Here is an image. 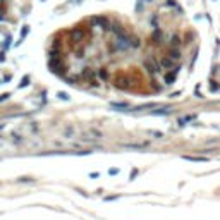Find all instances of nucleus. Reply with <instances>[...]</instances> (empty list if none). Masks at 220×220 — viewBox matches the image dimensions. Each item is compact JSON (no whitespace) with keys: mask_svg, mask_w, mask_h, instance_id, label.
I'll use <instances>...</instances> for the list:
<instances>
[{"mask_svg":"<svg viewBox=\"0 0 220 220\" xmlns=\"http://www.w3.org/2000/svg\"><path fill=\"white\" fill-rule=\"evenodd\" d=\"M139 47V40L129 36L127 33L122 36H117V40L114 41V50H119V52H124V50H129V48H138Z\"/></svg>","mask_w":220,"mask_h":220,"instance_id":"1","label":"nucleus"},{"mask_svg":"<svg viewBox=\"0 0 220 220\" xmlns=\"http://www.w3.org/2000/svg\"><path fill=\"white\" fill-rule=\"evenodd\" d=\"M145 67H146V71L151 74V76L158 74L160 69H162V65H160L158 62H155L153 59H146V60H145Z\"/></svg>","mask_w":220,"mask_h":220,"instance_id":"2","label":"nucleus"},{"mask_svg":"<svg viewBox=\"0 0 220 220\" xmlns=\"http://www.w3.org/2000/svg\"><path fill=\"white\" fill-rule=\"evenodd\" d=\"M108 31H112L115 36H122V35H125V29H124V26H122L121 22H117V21H112L110 24H108Z\"/></svg>","mask_w":220,"mask_h":220,"instance_id":"3","label":"nucleus"},{"mask_svg":"<svg viewBox=\"0 0 220 220\" xmlns=\"http://www.w3.org/2000/svg\"><path fill=\"white\" fill-rule=\"evenodd\" d=\"M71 40H72V43H81L83 40H84V31L81 28H76V29L71 31Z\"/></svg>","mask_w":220,"mask_h":220,"instance_id":"4","label":"nucleus"},{"mask_svg":"<svg viewBox=\"0 0 220 220\" xmlns=\"http://www.w3.org/2000/svg\"><path fill=\"white\" fill-rule=\"evenodd\" d=\"M90 22L93 26H100V28H103V29H108V24H110V21L107 17H91Z\"/></svg>","mask_w":220,"mask_h":220,"instance_id":"5","label":"nucleus"},{"mask_svg":"<svg viewBox=\"0 0 220 220\" xmlns=\"http://www.w3.org/2000/svg\"><path fill=\"white\" fill-rule=\"evenodd\" d=\"M115 86L117 88H129V78L127 76H122V74H119L115 78Z\"/></svg>","mask_w":220,"mask_h":220,"instance_id":"6","label":"nucleus"},{"mask_svg":"<svg viewBox=\"0 0 220 220\" xmlns=\"http://www.w3.org/2000/svg\"><path fill=\"white\" fill-rule=\"evenodd\" d=\"M174 59L172 57H164V59H162V60H160V65H162V67H164V69H168V71H172V69H176V67H174Z\"/></svg>","mask_w":220,"mask_h":220,"instance_id":"7","label":"nucleus"},{"mask_svg":"<svg viewBox=\"0 0 220 220\" xmlns=\"http://www.w3.org/2000/svg\"><path fill=\"white\" fill-rule=\"evenodd\" d=\"M168 57H172L174 60H181V50L177 47H172L168 50Z\"/></svg>","mask_w":220,"mask_h":220,"instance_id":"8","label":"nucleus"},{"mask_svg":"<svg viewBox=\"0 0 220 220\" xmlns=\"http://www.w3.org/2000/svg\"><path fill=\"white\" fill-rule=\"evenodd\" d=\"M153 40H155L156 45H160L162 40H164V35H162V31H160L158 28H155V31H153Z\"/></svg>","mask_w":220,"mask_h":220,"instance_id":"9","label":"nucleus"},{"mask_svg":"<svg viewBox=\"0 0 220 220\" xmlns=\"http://www.w3.org/2000/svg\"><path fill=\"white\" fill-rule=\"evenodd\" d=\"M96 76V72L93 69H90V67H88V69H84V72H83V78H86L88 81H93V78H95Z\"/></svg>","mask_w":220,"mask_h":220,"instance_id":"10","label":"nucleus"},{"mask_svg":"<svg viewBox=\"0 0 220 220\" xmlns=\"http://www.w3.org/2000/svg\"><path fill=\"white\" fill-rule=\"evenodd\" d=\"M170 47H181V36H177V35H174L172 38H170Z\"/></svg>","mask_w":220,"mask_h":220,"instance_id":"11","label":"nucleus"},{"mask_svg":"<svg viewBox=\"0 0 220 220\" xmlns=\"http://www.w3.org/2000/svg\"><path fill=\"white\" fill-rule=\"evenodd\" d=\"M174 79H176V71H174V72H168L167 76H165V83H167V84H170Z\"/></svg>","mask_w":220,"mask_h":220,"instance_id":"12","label":"nucleus"},{"mask_svg":"<svg viewBox=\"0 0 220 220\" xmlns=\"http://www.w3.org/2000/svg\"><path fill=\"white\" fill-rule=\"evenodd\" d=\"M98 76H100L102 79H107V78H108V72H107V69H105V67H103V69H100V71H98Z\"/></svg>","mask_w":220,"mask_h":220,"instance_id":"13","label":"nucleus"},{"mask_svg":"<svg viewBox=\"0 0 220 220\" xmlns=\"http://www.w3.org/2000/svg\"><path fill=\"white\" fill-rule=\"evenodd\" d=\"M60 45H62L60 38H55V40H53V43H52V47H53V48H57V50H60Z\"/></svg>","mask_w":220,"mask_h":220,"instance_id":"14","label":"nucleus"},{"mask_svg":"<svg viewBox=\"0 0 220 220\" xmlns=\"http://www.w3.org/2000/svg\"><path fill=\"white\" fill-rule=\"evenodd\" d=\"M112 108H127V103H110Z\"/></svg>","mask_w":220,"mask_h":220,"instance_id":"15","label":"nucleus"},{"mask_svg":"<svg viewBox=\"0 0 220 220\" xmlns=\"http://www.w3.org/2000/svg\"><path fill=\"white\" fill-rule=\"evenodd\" d=\"M28 83H29V78L26 76V78H22V81H21V84H19V88H24V86L28 84Z\"/></svg>","mask_w":220,"mask_h":220,"instance_id":"16","label":"nucleus"},{"mask_svg":"<svg viewBox=\"0 0 220 220\" xmlns=\"http://www.w3.org/2000/svg\"><path fill=\"white\" fill-rule=\"evenodd\" d=\"M28 31H29V28H28V26H24V28H22V31H21V40L24 38V36H26V33H28Z\"/></svg>","mask_w":220,"mask_h":220,"instance_id":"17","label":"nucleus"},{"mask_svg":"<svg viewBox=\"0 0 220 220\" xmlns=\"http://www.w3.org/2000/svg\"><path fill=\"white\" fill-rule=\"evenodd\" d=\"M57 96H59L60 100H69V95H65V93H62V91H60V93H59Z\"/></svg>","mask_w":220,"mask_h":220,"instance_id":"18","label":"nucleus"},{"mask_svg":"<svg viewBox=\"0 0 220 220\" xmlns=\"http://www.w3.org/2000/svg\"><path fill=\"white\" fill-rule=\"evenodd\" d=\"M9 93H4V95H2V96H0V102H4V100H7V98H9Z\"/></svg>","mask_w":220,"mask_h":220,"instance_id":"19","label":"nucleus"},{"mask_svg":"<svg viewBox=\"0 0 220 220\" xmlns=\"http://www.w3.org/2000/svg\"><path fill=\"white\" fill-rule=\"evenodd\" d=\"M2 19H4V16H2V10H0V21H2Z\"/></svg>","mask_w":220,"mask_h":220,"instance_id":"20","label":"nucleus"},{"mask_svg":"<svg viewBox=\"0 0 220 220\" xmlns=\"http://www.w3.org/2000/svg\"><path fill=\"white\" fill-rule=\"evenodd\" d=\"M2 2H4V0H0V4H2Z\"/></svg>","mask_w":220,"mask_h":220,"instance_id":"21","label":"nucleus"},{"mask_svg":"<svg viewBox=\"0 0 220 220\" xmlns=\"http://www.w3.org/2000/svg\"><path fill=\"white\" fill-rule=\"evenodd\" d=\"M145 2H150V0H145Z\"/></svg>","mask_w":220,"mask_h":220,"instance_id":"22","label":"nucleus"}]
</instances>
